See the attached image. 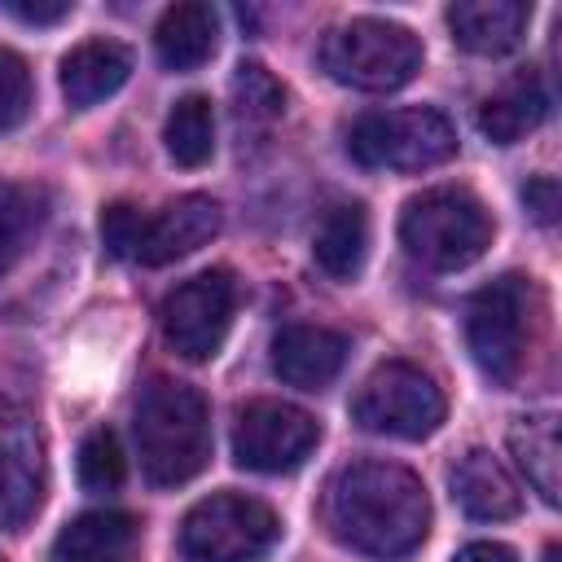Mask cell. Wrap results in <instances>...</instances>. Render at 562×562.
<instances>
[{
	"instance_id": "cell-1",
	"label": "cell",
	"mask_w": 562,
	"mask_h": 562,
	"mask_svg": "<svg viewBox=\"0 0 562 562\" xmlns=\"http://www.w3.org/2000/svg\"><path fill=\"white\" fill-rule=\"evenodd\" d=\"M325 527L360 558L400 562L430 531V496L408 465L351 461L325 487Z\"/></svg>"
},
{
	"instance_id": "cell-2",
	"label": "cell",
	"mask_w": 562,
	"mask_h": 562,
	"mask_svg": "<svg viewBox=\"0 0 562 562\" xmlns=\"http://www.w3.org/2000/svg\"><path fill=\"white\" fill-rule=\"evenodd\" d=\"M136 457L154 487H180L211 461L206 395L176 378H154L136 400Z\"/></svg>"
},
{
	"instance_id": "cell-3",
	"label": "cell",
	"mask_w": 562,
	"mask_h": 562,
	"mask_svg": "<svg viewBox=\"0 0 562 562\" xmlns=\"http://www.w3.org/2000/svg\"><path fill=\"white\" fill-rule=\"evenodd\" d=\"M492 233H496V224H492L487 206L461 184L422 189L400 211V246L408 250L413 263H422L430 272L470 268L492 246Z\"/></svg>"
},
{
	"instance_id": "cell-4",
	"label": "cell",
	"mask_w": 562,
	"mask_h": 562,
	"mask_svg": "<svg viewBox=\"0 0 562 562\" xmlns=\"http://www.w3.org/2000/svg\"><path fill=\"white\" fill-rule=\"evenodd\" d=\"M321 66L342 88L395 92L422 70V40L386 18H351L321 40Z\"/></svg>"
},
{
	"instance_id": "cell-5",
	"label": "cell",
	"mask_w": 562,
	"mask_h": 562,
	"mask_svg": "<svg viewBox=\"0 0 562 562\" xmlns=\"http://www.w3.org/2000/svg\"><path fill=\"white\" fill-rule=\"evenodd\" d=\"M347 154L373 171H426L457 154V132L448 114L430 105L373 110L351 123Z\"/></svg>"
},
{
	"instance_id": "cell-6",
	"label": "cell",
	"mask_w": 562,
	"mask_h": 562,
	"mask_svg": "<svg viewBox=\"0 0 562 562\" xmlns=\"http://www.w3.org/2000/svg\"><path fill=\"white\" fill-rule=\"evenodd\" d=\"M465 342H470L474 364L496 386H514L522 378L527 342H531V285H527V277L505 272L470 299Z\"/></svg>"
},
{
	"instance_id": "cell-7",
	"label": "cell",
	"mask_w": 562,
	"mask_h": 562,
	"mask_svg": "<svg viewBox=\"0 0 562 562\" xmlns=\"http://www.w3.org/2000/svg\"><path fill=\"white\" fill-rule=\"evenodd\" d=\"M281 536V518L272 505L241 496V492H215L198 501L180 522V553L189 562H259Z\"/></svg>"
},
{
	"instance_id": "cell-8",
	"label": "cell",
	"mask_w": 562,
	"mask_h": 562,
	"mask_svg": "<svg viewBox=\"0 0 562 562\" xmlns=\"http://www.w3.org/2000/svg\"><path fill=\"white\" fill-rule=\"evenodd\" d=\"M443 413H448L443 391L426 369L408 360L378 364L351 400L356 426L386 439H430L443 426Z\"/></svg>"
},
{
	"instance_id": "cell-9",
	"label": "cell",
	"mask_w": 562,
	"mask_h": 562,
	"mask_svg": "<svg viewBox=\"0 0 562 562\" xmlns=\"http://www.w3.org/2000/svg\"><path fill=\"white\" fill-rule=\"evenodd\" d=\"M321 443V422L285 400H250L233 426V461L259 474L299 470Z\"/></svg>"
},
{
	"instance_id": "cell-10",
	"label": "cell",
	"mask_w": 562,
	"mask_h": 562,
	"mask_svg": "<svg viewBox=\"0 0 562 562\" xmlns=\"http://www.w3.org/2000/svg\"><path fill=\"white\" fill-rule=\"evenodd\" d=\"M237 281L228 268H206L176 285L162 303V338L184 360H211L233 325Z\"/></svg>"
},
{
	"instance_id": "cell-11",
	"label": "cell",
	"mask_w": 562,
	"mask_h": 562,
	"mask_svg": "<svg viewBox=\"0 0 562 562\" xmlns=\"http://www.w3.org/2000/svg\"><path fill=\"white\" fill-rule=\"evenodd\" d=\"M44 496V443L26 408L0 400V531L22 527Z\"/></svg>"
},
{
	"instance_id": "cell-12",
	"label": "cell",
	"mask_w": 562,
	"mask_h": 562,
	"mask_svg": "<svg viewBox=\"0 0 562 562\" xmlns=\"http://www.w3.org/2000/svg\"><path fill=\"white\" fill-rule=\"evenodd\" d=\"M215 233H220V202L206 198V193H184V198L167 202L154 215L136 211V233H132L127 259L145 263V268H162L171 259L193 255Z\"/></svg>"
},
{
	"instance_id": "cell-13",
	"label": "cell",
	"mask_w": 562,
	"mask_h": 562,
	"mask_svg": "<svg viewBox=\"0 0 562 562\" xmlns=\"http://www.w3.org/2000/svg\"><path fill=\"white\" fill-rule=\"evenodd\" d=\"M347 334L329 329V325H285L272 338V369L285 386L299 391H325L342 364H347Z\"/></svg>"
},
{
	"instance_id": "cell-14",
	"label": "cell",
	"mask_w": 562,
	"mask_h": 562,
	"mask_svg": "<svg viewBox=\"0 0 562 562\" xmlns=\"http://www.w3.org/2000/svg\"><path fill=\"white\" fill-rule=\"evenodd\" d=\"M452 501L474 518V522H505L522 509V492L509 479V470L487 452V448H470L465 457H457L452 474Z\"/></svg>"
},
{
	"instance_id": "cell-15",
	"label": "cell",
	"mask_w": 562,
	"mask_h": 562,
	"mask_svg": "<svg viewBox=\"0 0 562 562\" xmlns=\"http://www.w3.org/2000/svg\"><path fill=\"white\" fill-rule=\"evenodd\" d=\"M527 22H531V9L522 0H457L448 9L452 40L479 57H501L518 48Z\"/></svg>"
},
{
	"instance_id": "cell-16",
	"label": "cell",
	"mask_w": 562,
	"mask_h": 562,
	"mask_svg": "<svg viewBox=\"0 0 562 562\" xmlns=\"http://www.w3.org/2000/svg\"><path fill=\"white\" fill-rule=\"evenodd\" d=\"M132 75V53L119 40H83L61 57V97L75 110H88L119 92Z\"/></svg>"
},
{
	"instance_id": "cell-17",
	"label": "cell",
	"mask_w": 562,
	"mask_h": 562,
	"mask_svg": "<svg viewBox=\"0 0 562 562\" xmlns=\"http://www.w3.org/2000/svg\"><path fill=\"white\" fill-rule=\"evenodd\" d=\"M549 114V92L536 70H518L509 83H501L483 105H479V132L492 145H514L527 132H536Z\"/></svg>"
},
{
	"instance_id": "cell-18",
	"label": "cell",
	"mask_w": 562,
	"mask_h": 562,
	"mask_svg": "<svg viewBox=\"0 0 562 562\" xmlns=\"http://www.w3.org/2000/svg\"><path fill=\"white\" fill-rule=\"evenodd\" d=\"M220 44V18L202 0L171 4L154 26V48L167 70H198Z\"/></svg>"
},
{
	"instance_id": "cell-19",
	"label": "cell",
	"mask_w": 562,
	"mask_h": 562,
	"mask_svg": "<svg viewBox=\"0 0 562 562\" xmlns=\"http://www.w3.org/2000/svg\"><path fill=\"white\" fill-rule=\"evenodd\" d=\"M369 255V215L360 202H338L321 215L316 233H312V259L325 277L334 281H351L360 277Z\"/></svg>"
},
{
	"instance_id": "cell-20",
	"label": "cell",
	"mask_w": 562,
	"mask_h": 562,
	"mask_svg": "<svg viewBox=\"0 0 562 562\" xmlns=\"http://www.w3.org/2000/svg\"><path fill=\"white\" fill-rule=\"evenodd\" d=\"M132 536H136V518L132 514H123V509H92V514L70 518L57 531L48 558L53 562H105V558L123 553L132 544Z\"/></svg>"
},
{
	"instance_id": "cell-21",
	"label": "cell",
	"mask_w": 562,
	"mask_h": 562,
	"mask_svg": "<svg viewBox=\"0 0 562 562\" xmlns=\"http://www.w3.org/2000/svg\"><path fill=\"white\" fill-rule=\"evenodd\" d=\"M509 448L518 465L527 470V483L540 492L544 505H558L562 492V457H558V417L553 413H527L509 426Z\"/></svg>"
},
{
	"instance_id": "cell-22",
	"label": "cell",
	"mask_w": 562,
	"mask_h": 562,
	"mask_svg": "<svg viewBox=\"0 0 562 562\" xmlns=\"http://www.w3.org/2000/svg\"><path fill=\"white\" fill-rule=\"evenodd\" d=\"M162 140H167V154L180 162V167H202L211 154H215V110L202 92H189L171 105L167 123H162Z\"/></svg>"
},
{
	"instance_id": "cell-23",
	"label": "cell",
	"mask_w": 562,
	"mask_h": 562,
	"mask_svg": "<svg viewBox=\"0 0 562 562\" xmlns=\"http://www.w3.org/2000/svg\"><path fill=\"white\" fill-rule=\"evenodd\" d=\"M48 215L44 189L31 184H0V277L26 255L40 224Z\"/></svg>"
},
{
	"instance_id": "cell-24",
	"label": "cell",
	"mask_w": 562,
	"mask_h": 562,
	"mask_svg": "<svg viewBox=\"0 0 562 562\" xmlns=\"http://www.w3.org/2000/svg\"><path fill=\"white\" fill-rule=\"evenodd\" d=\"M233 110L241 123L268 127L285 114V88L263 61H241L233 70Z\"/></svg>"
},
{
	"instance_id": "cell-25",
	"label": "cell",
	"mask_w": 562,
	"mask_h": 562,
	"mask_svg": "<svg viewBox=\"0 0 562 562\" xmlns=\"http://www.w3.org/2000/svg\"><path fill=\"white\" fill-rule=\"evenodd\" d=\"M79 483L83 492H114L123 479H127V461H123V448H119V435L110 426H97L83 435L79 443Z\"/></svg>"
},
{
	"instance_id": "cell-26",
	"label": "cell",
	"mask_w": 562,
	"mask_h": 562,
	"mask_svg": "<svg viewBox=\"0 0 562 562\" xmlns=\"http://www.w3.org/2000/svg\"><path fill=\"white\" fill-rule=\"evenodd\" d=\"M35 88H31V70L13 48H0V132L18 127L31 114Z\"/></svg>"
},
{
	"instance_id": "cell-27",
	"label": "cell",
	"mask_w": 562,
	"mask_h": 562,
	"mask_svg": "<svg viewBox=\"0 0 562 562\" xmlns=\"http://www.w3.org/2000/svg\"><path fill=\"white\" fill-rule=\"evenodd\" d=\"M522 206H527V215L536 220V224H553L558 220V180L553 176H531L527 184H522Z\"/></svg>"
},
{
	"instance_id": "cell-28",
	"label": "cell",
	"mask_w": 562,
	"mask_h": 562,
	"mask_svg": "<svg viewBox=\"0 0 562 562\" xmlns=\"http://www.w3.org/2000/svg\"><path fill=\"white\" fill-rule=\"evenodd\" d=\"M0 9L9 13V18H18V22H26V26H53V22H61V18H70V4L66 0H53V4H44V0H0Z\"/></svg>"
},
{
	"instance_id": "cell-29",
	"label": "cell",
	"mask_w": 562,
	"mask_h": 562,
	"mask_svg": "<svg viewBox=\"0 0 562 562\" xmlns=\"http://www.w3.org/2000/svg\"><path fill=\"white\" fill-rule=\"evenodd\" d=\"M452 562H518V553L509 544H501V540H470V544L457 549Z\"/></svg>"
}]
</instances>
